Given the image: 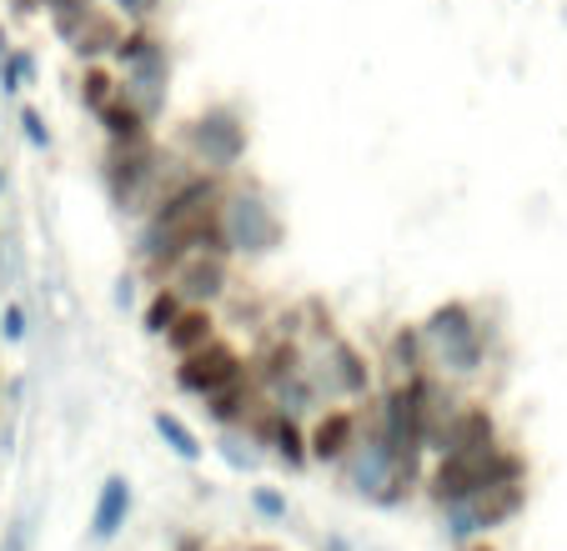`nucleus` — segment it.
Returning <instances> with one entry per match:
<instances>
[{
  "instance_id": "22",
  "label": "nucleus",
  "mask_w": 567,
  "mask_h": 551,
  "mask_svg": "<svg viewBox=\"0 0 567 551\" xmlns=\"http://www.w3.org/2000/svg\"><path fill=\"white\" fill-rule=\"evenodd\" d=\"M161 6H166V0H116V15L126 25H151L161 15Z\"/></svg>"
},
{
  "instance_id": "17",
  "label": "nucleus",
  "mask_w": 567,
  "mask_h": 551,
  "mask_svg": "<svg viewBox=\"0 0 567 551\" xmlns=\"http://www.w3.org/2000/svg\"><path fill=\"white\" fill-rule=\"evenodd\" d=\"M116 85H121V75L111 71L106 61H86V65H81V106H86L91 116H101V111H106V101L116 96Z\"/></svg>"
},
{
  "instance_id": "29",
  "label": "nucleus",
  "mask_w": 567,
  "mask_h": 551,
  "mask_svg": "<svg viewBox=\"0 0 567 551\" xmlns=\"http://www.w3.org/2000/svg\"><path fill=\"white\" fill-rule=\"evenodd\" d=\"M467 551H497V547H493V541H472Z\"/></svg>"
},
{
  "instance_id": "21",
  "label": "nucleus",
  "mask_w": 567,
  "mask_h": 551,
  "mask_svg": "<svg viewBox=\"0 0 567 551\" xmlns=\"http://www.w3.org/2000/svg\"><path fill=\"white\" fill-rule=\"evenodd\" d=\"M251 507H257V517H267V521H287L291 517L287 497H281L277 487H251Z\"/></svg>"
},
{
  "instance_id": "20",
  "label": "nucleus",
  "mask_w": 567,
  "mask_h": 551,
  "mask_svg": "<svg viewBox=\"0 0 567 551\" xmlns=\"http://www.w3.org/2000/svg\"><path fill=\"white\" fill-rule=\"evenodd\" d=\"M45 11H51V21H55V31L65 35V41H71L75 31H81V25L91 21V15L101 11L96 0H45Z\"/></svg>"
},
{
  "instance_id": "15",
  "label": "nucleus",
  "mask_w": 567,
  "mask_h": 551,
  "mask_svg": "<svg viewBox=\"0 0 567 551\" xmlns=\"http://www.w3.org/2000/svg\"><path fill=\"white\" fill-rule=\"evenodd\" d=\"M101 136H106V146H131V141H151L156 136V121L146 116V111H136L126 96H121V85H116V96L106 101V111H101Z\"/></svg>"
},
{
  "instance_id": "8",
  "label": "nucleus",
  "mask_w": 567,
  "mask_h": 551,
  "mask_svg": "<svg viewBox=\"0 0 567 551\" xmlns=\"http://www.w3.org/2000/svg\"><path fill=\"white\" fill-rule=\"evenodd\" d=\"M241 372H247V356L226 336L206 341L192 356H176V386H182L186 396H196V402H206V396H216L221 386H231Z\"/></svg>"
},
{
  "instance_id": "16",
  "label": "nucleus",
  "mask_w": 567,
  "mask_h": 551,
  "mask_svg": "<svg viewBox=\"0 0 567 551\" xmlns=\"http://www.w3.org/2000/svg\"><path fill=\"white\" fill-rule=\"evenodd\" d=\"M121 31H126V21H121L116 11H96L86 25H81V31L71 35V51L81 55V61H111Z\"/></svg>"
},
{
  "instance_id": "14",
  "label": "nucleus",
  "mask_w": 567,
  "mask_h": 551,
  "mask_svg": "<svg viewBox=\"0 0 567 551\" xmlns=\"http://www.w3.org/2000/svg\"><path fill=\"white\" fill-rule=\"evenodd\" d=\"M216 336H221V321H216L212 306H182L172 326L161 331V341H166L172 356H192V351H202L206 341H216Z\"/></svg>"
},
{
  "instance_id": "19",
  "label": "nucleus",
  "mask_w": 567,
  "mask_h": 551,
  "mask_svg": "<svg viewBox=\"0 0 567 551\" xmlns=\"http://www.w3.org/2000/svg\"><path fill=\"white\" fill-rule=\"evenodd\" d=\"M182 306H186V301L176 297L172 287H151V301H146V311H141V321H146L151 336H161V331L176 321V311H182Z\"/></svg>"
},
{
  "instance_id": "10",
  "label": "nucleus",
  "mask_w": 567,
  "mask_h": 551,
  "mask_svg": "<svg viewBox=\"0 0 567 551\" xmlns=\"http://www.w3.org/2000/svg\"><path fill=\"white\" fill-rule=\"evenodd\" d=\"M503 441V426H497L493 406H482V402H462L457 416H452L447 436H442V451H462V456H482V451H493V446ZM437 451V456H442Z\"/></svg>"
},
{
  "instance_id": "7",
  "label": "nucleus",
  "mask_w": 567,
  "mask_h": 551,
  "mask_svg": "<svg viewBox=\"0 0 567 551\" xmlns=\"http://www.w3.org/2000/svg\"><path fill=\"white\" fill-rule=\"evenodd\" d=\"M161 287H172L186 306H212L216 311L236 287V266H231V256H221V251H192L172 266V276H166Z\"/></svg>"
},
{
  "instance_id": "11",
  "label": "nucleus",
  "mask_w": 567,
  "mask_h": 551,
  "mask_svg": "<svg viewBox=\"0 0 567 551\" xmlns=\"http://www.w3.org/2000/svg\"><path fill=\"white\" fill-rule=\"evenodd\" d=\"M131 507H136V497H131V481L121 477V471H111L106 481H101L96 491V507H91V541H116L121 527L131 521Z\"/></svg>"
},
{
  "instance_id": "28",
  "label": "nucleus",
  "mask_w": 567,
  "mask_h": 551,
  "mask_svg": "<svg viewBox=\"0 0 567 551\" xmlns=\"http://www.w3.org/2000/svg\"><path fill=\"white\" fill-rule=\"evenodd\" d=\"M241 551H281V547H277V541H247Z\"/></svg>"
},
{
  "instance_id": "6",
  "label": "nucleus",
  "mask_w": 567,
  "mask_h": 551,
  "mask_svg": "<svg viewBox=\"0 0 567 551\" xmlns=\"http://www.w3.org/2000/svg\"><path fill=\"white\" fill-rule=\"evenodd\" d=\"M527 507V481H497V487H482L472 501L447 511V537L467 547L472 537H493L497 527H507L513 517H523Z\"/></svg>"
},
{
  "instance_id": "9",
  "label": "nucleus",
  "mask_w": 567,
  "mask_h": 551,
  "mask_svg": "<svg viewBox=\"0 0 567 551\" xmlns=\"http://www.w3.org/2000/svg\"><path fill=\"white\" fill-rule=\"evenodd\" d=\"M357 432H362V406L357 402H332L307 416V461L317 467H337L352 451Z\"/></svg>"
},
{
  "instance_id": "31",
  "label": "nucleus",
  "mask_w": 567,
  "mask_h": 551,
  "mask_svg": "<svg viewBox=\"0 0 567 551\" xmlns=\"http://www.w3.org/2000/svg\"><path fill=\"white\" fill-rule=\"evenodd\" d=\"M206 551H226V547H206Z\"/></svg>"
},
{
  "instance_id": "12",
  "label": "nucleus",
  "mask_w": 567,
  "mask_h": 551,
  "mask_svg": "<svg viewBox=\"0 0 567 551\" xmlns=\"http://www.w3.org/2000/svg\"><path fill=\"white\" fill-rule=\"evenodd\" d=\"M422 372H432L422 326H392V336H386V356H382V382H408V376H422Z\"/></svg>"
},
{
  "instance_id": "1",
  "label": "nucleus",
  "mask_w": 567,
  "mask_h": 551,
  "mask_svg": "<svg viewBox=\"0 0 567 551\" xmlns=\"http://www.w3.org/2000/svg\"><path fill=\"white\" fill-rule=\"evenodd\" d=\"M417 326H422V341H427L432 372L447 376V382H457V386L472 382L493 361V326L477 316L472 301H447V306H437Z\"/></svg>"
},
{
  "instance_id": "18",
  "label": "nucleus",
  "mask_w": 567,
  "mask_h": 551,
  "mask_svg": "<svg viewBox=\"0 0 567 551\" xmlns=\"http://www.w3.org/2000/svg\"><path fill=\"white\" fill-rule=\"evenodd\" d=\"M151 422H156L161 441L172 446V451H176V456H182V461H202V456H206L202 436H196V432H192V426H186V422H182V416H176V412H156V416H151Z\"/></svg>"
},
{
  "instance_id": "30",
  "label": "nucleus",
  "mask_w": 567,
  "mask_h": 551,
  "mask_svg": "<svg viewBox=\"0 0 567 551\" xmlns=\"http://www.w3.org/2000/svg\"><path fill=\"white\" fill-rule=\"evenodd\" d=\"M327 551H347V541H342V537H332V541H327Z\"/></svg>"
},
{
  "instance_id": "13",
  "label": "nucleus",
  "mask_w": 567,
  "mask_h": 551,
  "mask_svg": "<svg viewBox=\"0 0 567 551\" xmlns=\"http://www.w3.org/2000/svg\"><path fill=\"white\" fill-rule=\"evenodd\" d=\"M261 402H267V396H261V386L251 382V372H241L231 386H221L216 396H206L202 406H206V416H212L221 432H241V426H247V416L257 412Z\"/></svg>"
},
{
  "instance_id": "27",
  "label": "nucleus",
  "mask_w": 567,
  "mask_h": 551,
  "mask_svg": "<svg viewBox=\"0 0 567 551\" xmlns=\"http://www.w3.org/2000/svg\"><path fill=\"white\" fill-rule=\"evenodd\" d=\"M131 287H136V281H121V287H116V306H131V301H136V291H131Z\"/></svg>"
},
{
  "instance_id": "23",
  "label": "nucleus",
  "mask_w": 567,
  "mask_h": 551,
  "mask_svg": "<svg viewBox=\"0 0 567 551\" xmlns=\"http://www.w3.org/2000/svg\"><path fill=\"white\" fill-rule=\"evenodd\" d=\"M21 131H25V141H31L35 150H51V131H45L41 111H31V106H25V111H21Z\"/></svg>"
},
{
  "instance_id": "4",
  "label": "nucleus",
  "mask_w": 567,
  "mask_h": 551,
  "mask_svg": "<svg viewBox=\"0 0 567 551\" xmlns=\"http://www.w3.org/2000/svg\"><path fill=\"white\" fill-rule=\"evenodd\" d=\"M221 216H226V246H231V256H247V261H257V256H271L281 246V216L277 206L267 201V191L261 186H226L221 196Z\"/></svg>"
},
{
  "instance_id": "2",
  "label": "nucleus",
  "mask_w": 567,
  "mask_h": 551,
  "mask_svg": "<svg viewBox=\"0 0 567 551\" xmlns=\"http://www.w3.org/2000/svg\"><path fill=\"white\" fill-rule=\"evenodd\" d=\"M161 141H131V146H106L101 150V180H106V196L121 216H146L156 201V180H161Z\"/></svg>"
},
{
  "instance_id": "26",
  "label": "nucleus",
  "mask_w": 567,
  "mask_h": 551,
  "mask_svg": "<svg viewBox=\"0 0 567 551\" xmlns=\"http://www.w3.org/2000/svg\"><path fill=\"white\" fill-rule=\"evenodd\" d=\"M212 547V541L202 537V531H182V537H176V551H206Z\"/></svg>"
},
{
  "instance_id": "24",
  "label": "nucleus",
  "mask_w": 567,
  "mask_h": 551,
  "mask_svg": "<svg viewBox=\"0 0 567 551\" xmlns=\"http://www.w3.org/2000/svg\"><path fill=\"white\" fill-rule=\"evenodd\" d=\"M31 537H35V521L21 517L6 527V541H0V551H31Z\"/></svg>"
},
{
  "instance_id": "3",
  "label": "nucleus",
  "mask_w": 567,
  "mask_h": 551,
  "mask_svg": "<svg viewBox=\"0 0 567 551\" xmlns=\"http://www.w3.org/2000/svg\"><path fill=\"white\" fill-rule=\"evenodd\" d=\"M307 376H311V392H317L321 406L332 402H362V396L377 392V366L352 336L337 331L332 341L311 346L307 356Z\"/></svg>"
},
{
  "instance_id": "5",
  "label": "nucleus",
  "mask_w": 567,
  "mask_h": 551,
  "mask_svg": "<svg viewBox=\"0 0 567 551\" xmlns=\"http://www.w3.org/2000/svg\"><path fill=\"white\" fill-rule=\"evenodd\" d=\"M182 156L202 170H216V176H231L236 160L247 156V121L236 116L231 106H212L196 121H186L182 131Z\"/></svg>"
},
{
  "instance_id": "25",
  "label": "nucleus",
  "mask_w": 567,
  "mask_h": 551,
  "mask_svg": "<svg viewBox=\"0 0 567 551\" xmlns=\"http://www.w3.org/2000/svg\"><path fill=\"white\" fill-rule=\"evenodd\" d=\"M0 336H6V341H25V311L16 306V301L6 306V316H0Z\"/></svg>"
}]
</instances>
